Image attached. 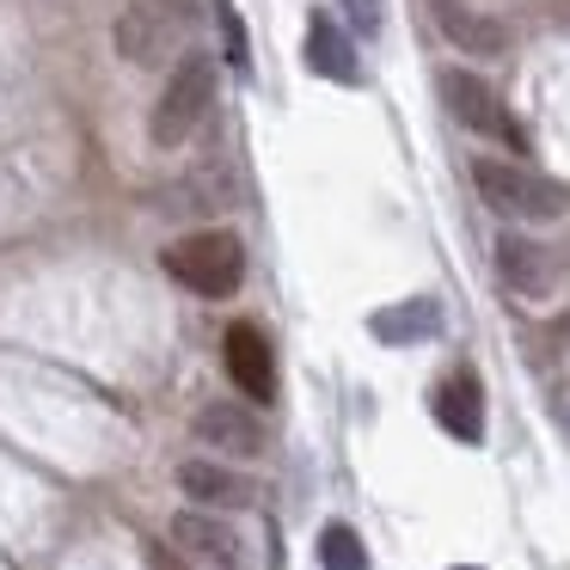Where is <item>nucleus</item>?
<instances>
[{"label":"nucleus","mask_w":570,"mask_h":570,"mask_svg":"<svg viewBox=\"0 0 570 570\" xmlns=\"http://www.w3.org/2000/svg\"><path fill=\"white\" fill-rule=\"evenodd\" d=\"M160 264L178 288H190V295H203V301H227L246 283V246H239V234H227V227H197V234L173 239V246L160 252Z\"/></svg>","instance_id":"nucleus-1"},{"label":"nucleus","mask_w":570,"mask_h":570,"mask_svg":"<svg viewBox=\"0 0 570 570\" xmlns=\"http://www.w3.org/2000/svg\"><path fill=\"white\" fill-rule=\"evenodd\" d=\"M472 185H479V197L497 215H515V222H558V215H570V190L515 160H484L479 154L472 160Z\"/></svg>","instance_id":"nucleus-2"},{"label":"nucleus","mask_w":570,"mask_h":570,"mask_svg":"<svg viewBox=\"0 0 570 570\" xmlns=\"http://www.w3.org/2000/svg\"><path fill=\"white\" fill-rule=\"evenodd\" d=\"M209 105H215V62H209V56H185V62L166 75L160 99H154L148 141H154V148H185V141L203 129Z\"/></svg>","instance_id":"nucleus-3"},{"label":"nucleus","mask_w":570,"mask_h":570,"mask_svg":"<svg viewBox=\"0 0 570 570\" xmlns=\"http://www.w3.org/2000/svg\"><path fill=\"white\" fill-rule=\"evenodd\" d=\"M178 26H185V0H178V7H166V0H129L111 26V43H117L124 62L160 68L166 50L178 43Z\"/></svg>","instance_id":"nucleus-4"},{"label":"nucleus","mask_w":570,"mask_h":570,"mask_svg":"<svg viewBox=\"0 0 570 570\" xmlns=\"http://www.w3.org/2000/svg\"><path fill=\"white\" fill-rule=\"evenodd\" d=\"M442 105L454 111L460 129H472V136H503L509 148H521V129L509 124L503 99H497V92L484 87L479 75H466V68H448V75H442Z\"/></svg>","instance_id":"nucleus-5"},{"label":"nucleus","mask_w":570,"mask_h":570,"mask_svg":"<svg viewBox=\"0 0 570 570\" xmlns=\"http://www.w3.org/2000/svg\"><path fill=\"white\" fill-rule=\"evenodd\" d=\"M222 362H227V381L252 399V405H271L276 399V356H271V337L258 325H227L222 332Z\"/></svg>","instance_id":"nucleus-6"},{"label":"nucleus","mask_w":570,"mask_h":570,"mask_svg":"<svg viewBox=\"0 0 570 570\" xmlns=\"http://www.w3.org/2000/svg\"><path fill=\"white\" fill-rule=\"evenodd\" d=\"M173 546L185 558H197V564H209V570H239V533L227 528L222 515H209V509L173 515Z\"/></svg>","instance_id":"nucleus-7"},{"label":"nucleus","mask_w":570,"mask_h":570,"mask_svg":"<svg viewBox=\"0 0 570 570\" xmlns=\"http://www.w3.org/2000/svg\"><path fill=\"white\" fill-rule=\"evenodd\" d=\"M435 26H442V38L454 43V50L466 56H503L509 50V26L503 19H491L484 7H466V0H430Z\"/></svg>","instance_id":"nucleus-8"},{"label":"nucleus","mask_w":570,"mask_h":570,"mask_svg":"<svg viewBox=\"0 0 570 570\" xmlns=\"http://www.w3.org/2000/svg\"><path fill=\"white\" fill-rule=\"evenodd\" d=\"M497 276H503L515 295H528V301H546V295L558 288L552 252H546L540 239H521V234H503V239H497Z\"/></svg>","instance_id":"nucleus-9"},{"label":"nucleus","mask_w":570,"mask_h":570,"mask_svg":"<svg viewBox=\"0 0 570 570\" xmlns=\"http://www.w3.org/2000/svg\"><path fill=\"white\" fill-rule=\"evenodd\" d=\"M190 430H197V442H209L215 454H234V460H252V454H264V423L252 417L246 405H227V399H215V405H203Z\"/></svg>","instance_id":"nucleus-10"},{"label":"nucleus","mask_w":570,"mask_h":570,"mask_svg":"<svg viewBox=\"0 0 570 570\" xmlns=\"http://www.w3.org/2000/svg\"><path fill=\"white\" fill-rule=\"evenodd\" d=\"M178 491L203 509H246L252 503V479L215 466V460H185V466H178Z\"/></svg>","instance_id":"nucleus-11"},{"label":"nucleus","mask_w":570,"mask_h":570,"mask_svg":"<svg viewBox=\"0 0 570 570\" xmlns=\"http://www.w3.org/2000/svg\"><path fill=\"white\" fill-rule=\"evenodd\" d=\"M435 423H442L454 442H479L484 435V399H479V381L472 374H448L435 386Z\"/></svg>","instance_id":"nucleus-12"},{"label":"nucleus","mask_w":570,"mask_h":570,"mask_svg":"<svg viewBox=\"0 0 570 570\" xmlns=\"http://www.w3.org/2000/svg\"><path fill=\"white\" fill-rule=\"evenodd\" d=\"M307 68L313 75H332V80H356V43H350L325 13L307 26Z\"/></svg>","instance_id":"nucleus-13"},{"label":"nucleus","mask_w":570,"mask_h":570,"mask_svg":"<svg viewBox=\"0 0 570 570\" xmlns=\"http://www.w3.org/2000/svg\"><path fill=\"white\" fill-rule=\"evenodd\" d=\"M430 332H442V307L435 301H405V307L374 313V337H386V344H417Z\"/></svg>","instance_id":"nucleus-14"},{"label":"nucleus","mask_w":570,"mask_h":570,"mask_svg":"<svg viewBox=\"0 0 570 570\" xmlns=\"http://www.w3.org/2000/svg\"><path fill=\"white\" fill-rule=\"evenodd\" d=\"M320 564H325V570H368L362 533H356V528H344V521H332V528L320 533Z\"/></svg>","instance_id":"nucleus-15"},{"label":"nucleus","mask_w":570,"mask_h":570,"mask_svg":"<svg viewBox=\"0 0 570 570\" xmlns=\"http://www.w3.org/2000/svg\"><path fill=\"white\" fill-rule=\"evenodd\" d=\"M222 31H227V56H234V62H246V26H239L234 7H222Z\"/></svg>","instance_id":"nucleus-16"},{"label":"nucleus","mask_w":570,"mask_h":570,"mask_svg":"<svg viewBox=\"0 0 570 570\" xmlns=\"http://www.w3.org/2000/svg\"><path fill=\"white\" fill-rule=\"evenodd\" d=\"M350 19H356V31L368 38V31L381 26V0H350Z\"/></svg>","instance_id":"nucleus-17"},{"label":"nucleus","mask_w":570,"mask_h":570,"mask_svg":"<svg viewBox=\"0 0 570 570\" xmlns=\"http://www.w3.org/2000/svg\"><path fill=\"white\" fill-rule=\"evenodd\" d=\"M454 570H472V564H454Z\"/></svg>","instance_id":"nucleus-18"}]
</instances>
